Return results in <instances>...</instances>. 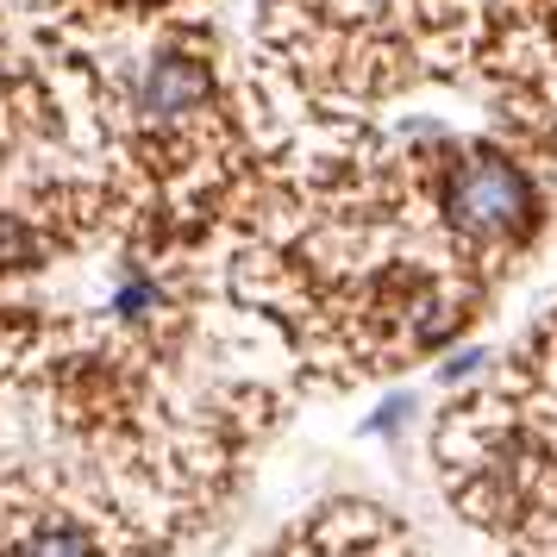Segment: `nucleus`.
<instances>
[{
	"label": "nucleus",
	"instance_id": "obj_3",
	"mask_svg": "<svg viewBox=\"0 0 557 557\" xmlns=\"http://www.w3.org/2000/svg\"><path fill=\"white\" fill-rule=\"evenodd\" d=\"M13 557H101V552H95V539L76 520H45V527H32L13 545Z\"/></svg>",
	"mask_w": 557,
	"mask_h": 557
},
{
	"label": "nucleus",
	"instance_id": "obj_5",
	"mask_svg": "<svg viewBox=\"0 0 557 557\" xmlns=\"http://www.w3.org/2000/svg\"><path fill=\"white\" fill-rule=\"evenodd\" d=\"M407 413H413V401H407V395H395V401H382L376 413L363 420V432H370V438H382V432H395V426H401Z\"/></svg>",
	"mask_w": 557,
	"mask_h": 557
},
{
	"label": "nucleus",
	"instance_id": "obj_4",
	"mask_svg": "<svg viewBox=\"0 0 557 557\" xmlns=\"http://www.w3.org/2000/svg\"><path fill=\"white\" fill-rule=\"evenodd\" d=\"M113 307H120L126 320H138V313H151V307H157V282L126 276V282H120V295H113Z\"/></svg>",
	"mask_w": 557,
	"mask_h": 557
},
{
	"label": "nucleus",
	"instance_id": "obj_6",
	"mask_svg": "<svg viewBox=\"0 0 557 557\" xmlns=\"http://www.w3.org/2000/svg\"><path fill=\"white\" fill-rule=\"evenodd\" d=\"M476 363H482V351H463V357H451L438 376H445V382H463V376H476Z\"/></svg>",
	"mask_w": 557,
	"mask_h": 557
},
{
	"label": "nucleus",
	"instance_id": "obj_1",
	"mask_svg": "<svg viewBox=\"0 0 557 557\" xmlns=\"http://www.w3.org/2000/svg\"><path fill=\"white\" fill-rule=\"evenodd\" d=\"M532 213H539V195H532L520 163H507L495 151H476L463 163H451V176H445V220L463 238H476V245L520 238L532 226Z\"/></svg>",
	"mask_w": 557,
	"mask_h": 557
},
{
	"label": "nucleus",
	"instance_id": "obj_2",
	"mask_svg": "<svg viewBox=\"0 0 557 557\" xmlns=\"http://www.w3.org/2000/svg\"><path fill=\"white\" fill-rule=\"evenodd\" d=\"M207 95H213V76H207L201 57L163 51V57H151V70L138 82V120L157 132H176L207 107Z\"/></svg>",
	"mask_w": 557,
	"mask_h": 557
}]
</instances>
